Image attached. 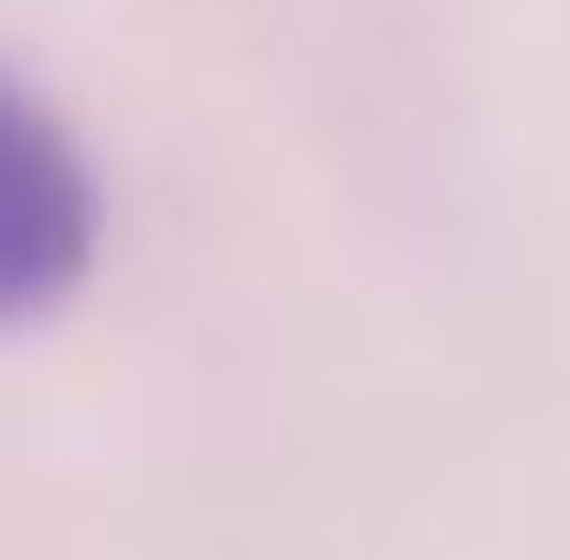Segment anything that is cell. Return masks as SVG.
I'll list each match as a JSON object with an SVG mask.
<instances>
[{
	"mask_svg": "<svg viewBox=\"0 0 570 560\" xmlns=\"http://www.w3.org/2000/svg\"><path fill=\"white\" fill-rule=\"evenodd\" d=\"M106 190L85 138L0 63V328H42L96 275Z\"/></svg>",
	"mask_w": 570,
	"mask_h": 560,
	"instance_id": "6da1fadb",
	"label": "cell"
}]
</instances>
